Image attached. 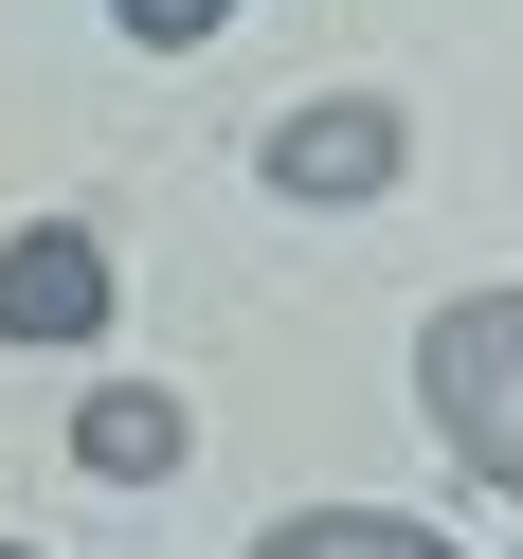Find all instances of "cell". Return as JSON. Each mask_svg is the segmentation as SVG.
I'll list each match as a JSON object with an SVG mask.
<instances>
[{"mask_svg": "<svg viewBox=\"0 0 523 559\" xmlns=\"http://www.w3.org/2000/svg\"><path fill=\"white\" fill-rule=\"evenodd\" d=\"M415 379H433V433H451V469H487V487H506V469H523V307H506V289L433 307Z\"/></svg>", "mask_w": 523, "mask_h": 559, "instance_id": "1", "label": "cell"}, {"mask_svg": "<svg viewBox=\"0 0 523 559\" xmlns=\"http://www.w3.org/2000/svg\"><path fill=\"white\" fill-rule=\"evenodd\" d=\"M109 325V253L73 217H19L0 235V343H91Z\"/></svg>", "mask_w": 523, "mask_h": 559, "instance_id": "2", "label": "cell"}, {"mask_svg": "<svg viewBox=\"0 0 523 559\" xmlns=\"http://www.w3.org/2000/svg\"><path fill=\"white\" fill-rule=\"evenodd\" d=\"M397 145H415V127L379 109V91H343V109H289V127H271V181H289V199H379Z\"/></svg>", "mask_w": 523, "mask_h": 559, "instance_id": "3", "label": "cell"}, {"mask_svg": "<svg viewBox=\"0 0 523 559\" xmlns=\"http://www.w3.org/2000/svg\"><path fill=\"white\" fill-rule=\"evenodd\" d=\"M73 469L91 487H163L181 469V397H163V379H91L73 397Z\"/></svg>", "mask_w": 523, "mask_h": 559, "instance_id": "4", "label": "cell"}, {"mask_svg": "<svg viewBox=\"0 0 523 559\" xmlns=\"http://www.w3.org/2000/svg\"><path fill=\"white\" fill-rule=\"evenodd\" d=\"M253 559H451V542H433V523H379V506H289Z\"/></svg>", "mask_w": 523, "mask_h": 559, "instance_id": "5", "label": "cell"}, {"mask_svg": "<svg viewBox=\"0 0 523 559\" xmlns=\"http://www.w3.org/2000/svg\"><path fill=\"white\" fill-rule=\"evenodd\" d=\"M109 19H127V37H145V55H199V37H217V19H235V0H109Z\"/></svg>", "mask_w": 523, "mask_h": 559, "instance_id": "6", "label": "cell"}, {"mask_svg": "<svg viewBox=\"0 0 523 559\" xmlns=\"http://www.w3.org/2000/svg\"><path fill=\"white\" fill-rule=\"evenodd\" d=\"M0 559H37V542H0Z\"/></svg>", "mask_w": 523, "mask_h": 559, "instance_id": "7", "label": "cell"}]
</instances>
